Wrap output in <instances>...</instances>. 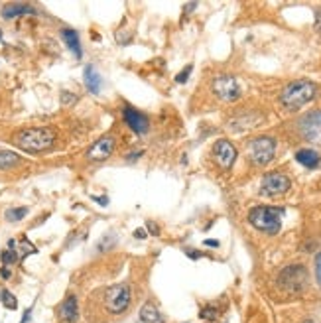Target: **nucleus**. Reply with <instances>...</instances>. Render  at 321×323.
I'll return each mask as SVG.
<instances>
[{
    "label": "nucleus",
    "mask_w": 321,
    "mask_h": 323,
    "mask_svg": "<svg viewBox=\"0 0 321 323\" xmlns=\"http://www.w3.org/2000/svg\"><path fill=\"white\" fill-rule=\"evenodd\" d=\"M95 300L99 304V310L107 316H124L132 304V288L128 282H120V284H113L107 288L97 290Z\"/></svg>",
    "instance_id": "nucleus-1"
},
{
    "label": "nucleus",
    "mask_w": 321,
    "mask_h": 323,
    "mask_svg": "<svg viewBox=\"0 0 321 323\" xmlns=\"http://www.w3.org/2000/svg\"><path fill=\"white\" fill-rule=\"evenodd\" d=\"M12 142L30 154H40L45 152L53 146L55 142V130L49 126H34V128H24L20 132L14 134Z\"/></svg>",
    "instance_id": "nucleus-2"
},
{
    "label": "nucleus",
    "mask_w": 321,
    "mask_h": 323,
    "mask_svg": "<svg viewBox=\"0 0 321 323\" xmlns=\"http://www.w3.org/2000/svg\"><path fill=\"white\" fill-rule=\"evenodd\" d=\"M316 95H318V85L314 81L298 79L284 87V91L280 93V105L286 111H298L310 101H314Z\"/></svg>",
    "instance_id": "nucleus-3"
},
{
    "label": "nucleus",
    "mask_w": 321,
    "mask_h": 323,
    "mask_svg": "<svg viewBox=\"0 0 321 323\" xmlns=\"http://www.w3.org/2000/svg\"><path fill=\"white\" fill-rule=\"evenodd\" d=\"M284 215H286L284 207L256 205L248 211V223L264 235H278L282 229V217Z\"/></svg>",
    "instance_id": "nucleus-4"
},
{
    "label": "nucleus",
    "mask_w": 321,
    "mask_h": 323,
    "mask_svg": "<svg viewBox=\"0 0 321 323\" xmlns=\"http://www.w3.org/2000/svg\"><path fill=\"white\" fill-rule=\"evenodd\" d=\"M276 282H278V288L282 292L298 296V294L306 292L308 282H310V274H308V268L304 264H288L286 268H282L278 272Z\"/></svg>",
    "instance_id": "nucleus-5"
},
{
    "label": "nucleus",
    "mask_w": 321,
    "mask_h": 323,
    "mask_svg": "<svg viewBox=\"0 0 321 323\" xmlns=\"http://www.w3.org/2000/svg\"><path fill=\"white\" fill-rule=\"evenodd\" d=\"M246 154H248V160L252 162L254 165L262 167V165H268L270 162L274 160V154H276V140L272 136H256L248 142L246 146Z\"/></svg>",
    "instance_id": "nucleus-6"
},
{
    "label": "nucleus",
    "mask_w": 321,
    "mask_h": 323,
    "mask_svg": "<svg viewBox=\"0 0 321 323\" xmlns=\"http://www.w3.org/2000/svg\"><path fill=\"white\" fill-rule=\"evenodd\" d=\"M211 89L225 103H233V101H237L241 97V85H239V81L233 75H227V73L217 75L213 79V83H211Z\"/></svg>",
    "instance_id": "nucleus-7"
},
{
    "label": "nucleus",
    "mask_w": 321,
    "mask_h": 323,
    "mask_svg": "<svg viewBox=\"0 0 321 323\" xmlns=\"http://www.w3.org/2000/svg\"><path fill=\"white\" fill-rule=\"evenodd\" d=\"M290 187H292V179L282 171H270L260 181V193L266 197L284 195L286 191H290Z\"/></svg>",
    "instance_id": "nucleus-8"
},
{
    "label": "nucleus",
    "mask_w": 321,
    "mask_h": 323,
    "mask_svg": "<svg viewBox=\"0 0 321 323\" xmlns=\"http://www.w3.org/2000/svg\"><path fill=\"white\" fill-rule=\"evenodd\" d=\"M298 130L308 142L321 144V111H310L298 121Z\"/></svg>",
    "instance_id": "nucleus-9"
},
{
    "label": "nucleus",
    "mask_w": 321,
    "mask_h": 323,
    "mask_svg": "<svg viewBox=\"0 0 321 323\" xmlns=\"http://www.w3.org/2000/svg\"><path fill=\"white\" fill-rule=\"evenodd\" d=\"M122 119H124L126 126H128L134 134H138V136L148 134V130H150V119H148L144 113L136 111V109L130 107V105H124V109H122Z\"/></svg>",
    "instance_id": "nucleus-10"
},
{
    "label": "nucleus",
    "mask_w": 321,
    "mask_h": 323,
    "mask_svg": "<svg viewBox=\"0 0 321 323\" xmlns=\"http://www.w3.org/2000/svg\"><path fill=\"white\" fill-rule=\"evenodd\" d=\"M117 148V138L113 134H105L101 136L89 150H87V160L89 162H105L113 156Z\"/></svg>",
    "instance_id": "nucleus-11"
},
{
    "label": "nucleus",
    "mask_w": 321,
    "mask_h": 323,
    "mask_svg": "<svg viewBox=\"0 0 321 323\" xmlns=\"http://www.w3.org/2000/svg\"><path fill=\"white\" fill-rule=\"evenodd\" d=\"M211 152H213V158H215L217 165L221 169H231L235 160H237V148L229 140H225V138L217 140Z\"/></svg>",
    "instance_id": "nucleus-12"
},
{
    "label": "nucleus",
    "mask_w": 321,
    "mask_h": 323,
    "mask_svg": "<svg viewBox=\"0 0 321 323\" xmlns=\"http://www.w3.org/2000/svg\"><path fill=\"white\" fill-rule=\"evenodd\" d=\"M57 320L61 323H75L79 320V304H77V296L75 294H67L63 298V302L57 306L55 310Z\"/></svg>",
    "instance_id": "nucleus-13"
},
{
    "label": "nucleus",
    "mask_w": 321,
    "mask_h": 323,
    "mask_svg": "<svg viewBox=\"0 0 321 323\" xmlns=\"http://www.w3.org/2000/svg\"><path fill=\"white\" fill-rule=\"evenodd\" d=\"M24 14H38V10L32 4H24V2H10V4L2 6V18H6V20H12V18H18Z\"/></svg>",
    "instance_id": "nucleus-14"
},
{
    "label": "nucleus",
    "mask_w": 321,
    "mask_h": 323,
    "mask_svg": "<svg viewBox=\"0 0 321 323\" xmlns=\"http://www.w3.org/2000/svg\"><path fill=\"white\" fill-rule=\"evenodd\" d=\"M83 79H85V87L89 93L93 95H99L101 89H103V79L99 75V71L93 67V65H87L85 71H83Z\"/></svg>",
    "instance_id": "nucleus-15"
},
{
    "label": "nucleus",
    "mask_w": 321,
    "mask_h": 323,
    "mask_svg": "<svg viewBox=\"0 0 321 323\" xmlns=\"http://www.w3.org/2000/svg\"><path fill=\"white\" fill-rule=\"evenodd\" d=\"M61 38H63V41L67 43V47L73 51V55H75L77 59H81V57H83V49H81L79 34H77L75 30H71V28H63V30H61Z\"/></svg>",
    "instance_id": "nucleus-16"
},
{
    "label": "nucleus",
    "mask_w": 321,
    "mask_h": 323,
    "mask_svg": "<svg viewBox=\"0 0 321 323\" xmlns=\"http://www.w3.org/2000/svg\"><path fill=\"white\" fill-rule=\"evenodd\" d=\"M296 162L302 163L304 167L308 169H316L321 163V156L316 152V150H310V148H302L296 152Z\"/></svg>",
    "instance_id": "nucleus-17"
},
{
    "label": "nucleus",
    "mask_w": 321,
    "mask_h": 323,
    "mask_svg": "<svg viewBox=\"0 0 321 323\" xmlns=\"http://www.w3.org/2000/svg\"><path fill=\"white\" fill-rule=\"evenodd\" d=\"M140 322L142 323H165L163 322V316L158 312V308H156L152 302H148V304H144V306L140 308Z\"/></svg>",
    "instance_id": "nucleus-18"
},
{
    "label": "nucleus",
    "mask_w": 321,
    "mask_h": 323,
    "mask_svg": "<svg viewBox=\"0 0 321 323\" xmlns=\"http://www.w3.org/2000/svg\"><path fill=\"white\" fill-rule=\"evenodd\" d=\"M22 163V158L10 150H0V169H12Z\"/></svg>",
    "instance_id": "nucleus-19"
},
{
    "label": "nucleus",
    "mask_w": 321,
    "mask_h": 323,
    "mask_svg": "<svg viewBox=\"0 0 321 323\" xmlns=\"http://www.w3.org/2000/svg\"><path fill=\"white\" fill-rule=\"evenodd\" d=\"M16 241H8V248H4L2 250V254H0V260H2V264L4 266H12L16 260H20L18 258V252H16Z\"/></svg>",
    "instance_id": "nucleus-20"
},
{
    "label": "nucleus",
    "mask_w": 321,
    "mask_h": 323,
    "mask_svg": "<svg viewBox=\"0 0 321 323\" xmlns=\"http://www.w3.org/2000/svg\"><path fill=\"white\" fill-rule=\"evenodd\" d=\"M26 215H28V207H12V209H8V211L4 213V217H6L8 223H18V221H22Z\"/></svg>",
    "instance_id": "nucleus-21"
},
{
    "label": "nucleus",
    "mask_w": 321,
    "mask_h": 323,
    "mask_svg": "<svg viewBox=\"0 0 321 323\" xmlns=\"http://www.w3.org/2000/svg\"><path fill=\"white\" fill-rule=\"evenodd\" d=\"M16 252H18V258L20 260H24L26 256H30V254H36L38 252V248L24 237V239H20V248H16Z\"/></svg>",
    "instance_id": "nucleus-22"
},
{
    "label": "nucleus",
    "mask_w": 321,
    "mask_h": 323,
    "mask_svg": "<svg viewBox=\"0 0 321 323\" xmlns=\"http://www.w3.org/2000/svg\"><path fill=\"white\" fill-rule=\"evenodd\" d=\"M0 304L6 308V310H16L18 308V300L12 292L8 290H0Z\"/></svg>",
    "instance_id": "nucleus-23"
},
{
    "label": "nucleus",
    "mask_w": 321,
    "mask_h": 323,
    "mask_svg": "<svg viewBox=\"0 0 321 323\" xmlns=\"http://www.w3.org/2000/svg\"><path fill=\"white\" fill-rule=\"evenodd\" d=\"M199 318H201L203 322H215V320L219 318V310H217V306H213V304L205 306V308L199 312Z\"/></svg>",
    "instance_id": "nucleus-24"
},
{
    "label": "nucleus",
    "mask_w": 321,
    "mask_h": 323,
    "mask_svg": "<svg viewBox=\"0 0 321 323\" xmlns=\"http://www.w3.org/2000/svg\"><path fill=\"white\" fill-rule=\"evenodd\" d=\"M191 71H193V65L189 63V65H185L177 75H175V83H187V79H189V75H191Z\"/></svg>",
    "instance_id": "nucleus-25"
},
{
    "label": "nucleus",
    "mask_w": 321,
    "mask_h": 323,
    "mask_svg": "<svg viewBox=\"0 0 321 323\" xmlns=\"http://www.w3.org/2000/svg\"><path fill=\"white\" fill-rule=\"evenodd\" d=\"M73 103H77V97L71 95V93H67V91H61V105L63 107H71Z\"/></svg>",
    "instance_id": "nucleus-26"
},
{
    "label": "nucleus",
    "mask_w": 321,
    "mask_h": 323,
    "mask_svg": "<svg viewBox=\"0 0 321 323\" xmlns=\"http://www.w3.org/2000/svg\"><path fill=\"white\" fill-rule=\"evenodd\" d=\"M316 280L321 286V252L316 254Z\"/></svg>",
    "instance_id": "nucleus-27"
},
{
    "label": "nucleus",
    "mask_w": 321,
    "mask_h": 323,
    "mask_svg": "<svg viewBox=\"0 0 321 323\" xmlns=\"http://www.w3.org/2000/svg\"><path fill=\"white\" fill-rule=\"evenodd\" d=\"M146 229H148V231H150L154 237H158V235H160V227H158V223H154V221H148V223H146Z\"/></svg>",
    "instance_id": "nucleus-28"
},
{
    "label": "nucleus",
    "mask_w": 321,
    "mask_h": 323,
    "mask_svg": "<svg viewBox=\"0 0 321 323\" xmlns=\"http://www.w3.org/2000/svg\"><path fill=\"white\" fill-rule=\"evenodd\" d=\"M185 254H187L191 260H199V258L203 256V252H199V250H191V248H185Z\"/></svg>",
    "instance_id": "nucleus-29"
},
{
    "label": "nucleus",
    "mask_w": 321,
    "mask_h": 323,
    "mask_svg": "<svg viewBox=\"0 0 321 323\" xmlns=\"http://www.w3.org/2000/svg\"><path fill=\"white\" fill-rule=\"evenodd\" d=\"M146 237H148L146 229H136V231H134V239H140V241H144Z\"/></svg>",
    "instance_id": "nucleus-30"
},
{
    "label": "nucleus",
    "mask_w": 321,
    "mask_h": 323,
    "mask_svg": "<svg viewBox=\"0 0 321 323\" xmlns=\"http://www.w3.org/2000/svg\"><path fill=\"white\" fill-rule=\"evenodd\" d=\"M195 8H197V2H189V4L183 6V14L187 16V14H191V10H195Z\"/></svg>",
    "instance_id": "nucleus-31"
},
{
    "label": "nucleus",
    "mask_w": 321,
    "mask_h": 323,
    "mask_svg": "<svg viewBox=\"0 0 321 323\" xmlns=\"http://www.w3.org/2000/svg\"><path fill=\"white\" fill-rule=\"evenodd\" d=\"M0 276H2L4 280H8V278L12 276V272H10V268H8V266H2V270H0Z\"/></svg>",
    "instance_id": "nucleus-32"
},
{
    "label": "nucleus",
    "mask_w": 321,
    "mask_h": 323,
    "mask_svg": "<svg viewBox=\"0 0 321 323\" xmlns=\"http://www.w3.org/2000/svg\"><path fill=\"white\" fill-rule=\"evenodd\" d=\"M132 156H126V160L128 162H134V160H138L140 156H142V150H138V152H130Z\"/></svg>",
    "instance_id": "nucleus-33"
},
{
    "label": "nucleus",
    "mask_w": 321,
    "mask_h": 323,
    "mask_svg": "<svg viewBox=\"0 0 321 323\" xmlns=\"http://www.w3.org/2000/svg\"><path fill=\"white\" fill-rule=\"evenodd\" d=\"M316 28H318V30L321 32V10H318V12H316Z\"/></svg>",
    "instance_id": "nucleus-34"
},
{
    "label": "nucleus",
    "mask_w": 321,
    "mask_h": 323,
    "mask_svg": "<svg viewBox=\"0 0 321 323\" xmlns=\"http://www.w3.org/2000/svg\"><path fill=\"white\" fill-rule=\"evenodd\" d=\"M203 244H205V246H219V241H215V239H207Z\"/></svg>",
    "instance_id": "nucleus-35"
},
{
    "label": "nucleus",
    "mask_w": 321,
    "mask_h": 323,
    "mask_svg": "<svg viewBox=\"0 0 321 323\" xmlns=\"http://www.w3.org/2000/svg\"><path fill=\"white\" fill-rule=\"evenodd\" d=\"M30 316H32V308H28V310L24 312V318H22V322H20V323H28V320H30Z\"/></svg>",
    "instance_id": "nucleus-36"
},
{
    "label": "nucleus",
    "mask_w": 321,
    "mask_h": 323,
    "mask_svg": "<svg viewBox=\"0 0 321 323\" xmlns=\"http://www.w3.org/2000/svg\"><path fill=\"white\" fill-rule=\"evenodd\" d=\"M99 205H109V197H95Z\"/></svg>",
    "instance_id": "nucleus-37"
},
{
    "label": "nucleus",
    "mask_w": 321,
    "mask_h": 323,
    "mask_svg": "<svg viewBox=\"0 0 321 323\" xmlns=\"http://www.w3.org/2000/svg\"><path fill=\"white\" fill-rule=\"evenodd\" d=\"M304 323H316V322H312V320H308V322H304Z\"/></svg>",
    "instance_id": "nucleus-38"
},
{
    "label": "nucleus",
    "mask_w": 321,
    "mask_h": 323,
    "mask_svg": "<svg viewBox=\"0 0 321 323\" xmlns=\"http://www.w3.org/2000/svg\"><path fill=\"white\" fill-rule=\"evenodd\" d=\"M0 38H2V32H0Z\"/></svg>",
    "instance_id": "nucleus-39"
}]
</instances>
